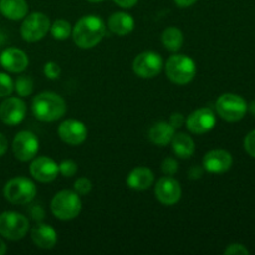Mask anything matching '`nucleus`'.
I'll list each match as a JSON object with an SVG mask.
<instances>
[{
    "label": "nucleus",
    "instance_id": "nucleus-1",
    "mask_svg": "<svg viewBox=\"0 0 255 255\" xmlns=\"http://www.w3.org/2000/svg\"><path fill=\"white\" fill-rule=\"evenodd\" d=\"M106 34V25L96 15H86L75 24L72 39L80 49H92L97 46Z\"/></svg>",
    "mask_w": 255,
    "mask_h": 255
},
{
    "label": "nucleus",
    "instance_id": "nucleus-2",
    "mask_svg": "<svg viewBox=\"0 0 255 255\" xmlns=\"http://www.w3.org/2000/svg\"><path fill=\"white\" fill-rule=\"evenodd\" d=\"M31 110L37 120L52 122L60 120L66 112V102L60 95L51 91H44L34 97Z\"/></svg>",
    "mask_w": 255,
    "mask_h": 255
},
{
    "label": "nucleus",
    "instance_id": "nucleus-3",
    "mask_svg": "<svg viewBox=\"0 0 255 255\" xmlns=\"http://www.w3.org/2000/svg\"><path fill=\"white\" fill-rule=\"evenodd\" d=\"M52 214L60 221H71L80 214L82 202L76 192L64 189L56 193L50 204Z\"/></svg>",
    "mask_w": 255,
    "mask_h": 255
},
{
    "label": "nucleus",
    "instance_id": "nucleus-4",
    "mask_svg": "<svg viewBox=\"0 0 255 255\" xmlns=\"http://www.w3.org/2000/svg\"><path fill=\"white\" fill-rule=\"evenodd\" d=\"M166 75L177 85H187L194 79L197 72L196 62L187 55H172L164 65Z\"/></svg>",
    "mask_w": 255,
    "mask_h": 255
},
{
    "label": "nucleus",
    "instance_id": "nucleus-5",
    "mask_svg": "<svg viewBox=\"0 0 255 255\" xmlns=\"http://www.w3.org/2000/svg\"><path fill=\"white\" fill-rule=\"evenodd\" d=\"M36 186L32 181L25 177L12 178L5 184L4 197L12 204H29L36 197Z\"/></svg>",
    "mask_w": 255,
    "mask_h": 255
},
{
    "label": "nucleus",
    "instance_id": "nucleus-6",
    "mask_svg": "<svg viewBox=\"0 0 255 255\" xmlns=\"http://www.w3.org/2000/svg\"><path fill=\"white\" fill-rule=\"evenodd\" d=\"M29 228V219L24 214L14 211H6L0 214V236L9 241L22 239Z\"/></svg>",
    "mask_w": 255,
    "mask_h": 255
},
{
    "label": "nucleus",
    "instance_id": "nucleus-7",
    "mask_svg": "<svg viewBox=\"0 0 255 255\" xmlns=\"http://www.w3.org/2000/svg\"><path fill=\"white\" fill-rule=\"evenodd\" d=\"M216 109L219 116L228 122H237L246 116L248 105L246 100L236 94H223L216 102Z\"/></svg>",
    "mask_w": 255,
    "mask_h": 255
},
{
    "label": "nucleus",
    "instance_id": "nucleus-8",
    "mask_svg": "<svg viewBox=\"0 0 255 255\" xmlns=\"http://www.w3.org/2000/svg\"><path fill=\"white\" fill-rule=\"evenodd\" d=\"M50 19L47 15L42 12H32L24 17L21 27H20V34L21 37L27 42L40 41L46 36L50 31Z\"/></svg>",
    "mask_w": 255,
    "mask_h": 255
},
{
    "label": "nucleus",
    "instance_id": "nucleus-9",
    "mask_svg": "<svg viewBox=\"0 0 255 255\" xmlns=\"http://www.w3.org/2000/svg\"><path fill=\"white\" fill-rule=\"evenodd\" d=\"M163 67V60L161 55L154 51H144L137 55L132 64V69L137 76L142 79L156 77Z\"/></svg>",
    "mask_w": 255,
    "mask_h": 255
},
{
    "label": "nucleus",
    "instance_id": "nucleus-10",
    "mask_svg": "<svg viewBox=\"0 0 255 255\" xmlns=\"http://www.w3.org/2000/svg\"><path fill=\"white\" fill-rule=\"evenodd\" d=\"M12 152L19 161H31L39 152V139L30 131L19 132L12 141Z\"/></svg>",
    "mask_w": 255,
    "mask_h": 255
},
{
    "label": "nucleus",
    "instance_id": "nucleus-11",
    "mask_svg": "<svg viewBox=\"0 0 255 255\" xmlns=\"http://www.w3.org/2000/svg\"><path fill=\"white\" fill-rule=\"evenodd\" d=\"M154 194L162 204L173 206L182 197L181 184L172 176H164L157 181L154 186Z\"/></svg>",
    "mask_w": 255,
    "mask_h": 255
},
{
    "label": "nucleus",
    "instance_id": "nucleus-12",
    "mask_svg": "<svg viewBox=\"0 0 255 255\" xmlns=\"http://www.w3.org/2000/svg\"><path fill=\"white\" fill-rule=\"evenodd\" d=\"M216 114L209 107L196 110L186 120L187 128L194 134H203L212 131L216 126Z\"/></svg>",
    "mask_w": 255,
    "mask_h": 255
},
{
    "label": "nucleus",
    "instance_id": "nucleus-13",
    "mask_svg": "<svg viewBox=\"0 0 255 255\" xmlns=\"http://www.w3.org/2000/svg\"><path fill=\"white\" fill-rule=\"evenodd\" d=\"M26 116V104L20 97H7L0 105V120L7 126L21 124Z\"/></svg>",
    "mask_w": 255,
    "mask_h": 255
},
{
    "label": "nucleus",
    "instance_id": "nucleus-14",
    "mask_svg": "<svg viewBox=\"0 0 255 255\" xmlns=\"http://www.w3.org/2000/svg\"><path fill=\"white\" fill-rule=\"evenodd\" d=\"M60 138L70 146H79L87 138V128L84 122L79 120H65L57 128Z\"/></svg>",
    "mask_w": 255,
    "mask_h": 255
},
{
    "label": "nucleus",
    "instance_id": "nucleus-15",
    "mask_svg": "<svg viewBox=\"0 0 255 255\" xmlns=\"http://www.w3.org/2000/svg\"><path fill=\"white\" fill-rule=\"evenodd\" d=\"M30 173L32 178L41 183H50L55 181L59 174V166L49 157H37L30 164Z\"/></svg>",
    "mask_w": 255,
    "mask_h": 255
},
{
    "label": "nucleus",
    "instance_id": "nucleus-16",
    "mask_svg": "<svg viewBox=\"0 0 255 255\" xmlns=\"http://www.w3.org/2000/svg\"><path fill=\"white\" fill-rule=\"evenodd\" d=\"M232 164H233V157L224 149L209 151L203 158V168L209 173H224L231 169Z\"/></svg>",
    "mask_w": 255,
    "mask_h": 255
},
{
    "label": "nucleus",
    "instance_id": "nucleus-17",
    "mask_svg": "<svg viewBox=\"0 0 255 255\" xmlns=\"http://www.w3.org/2000/svg\"><path fill=\"white\" fill-rule=\"evenodd\" d=\"M0 64L9 72H22L29 66V57L22 50L9 47L0 55Z\"/></svg>",
    "mask_w": 255,
    "mask_h": 255
},
{
    "label": "nucleus",
    "instance_id": "nucleus-18",
    "mask_svg": "<svg viewBox=\"0 0 255 255\" xmlns=\"http://www.w3.org/2000/svg\"><path fill=\"white\" fill-rule=\"evenodd\" d=\"M31 239L39 248L52 249L57 243V233L51 226L39 222L31 229Z\"/></svg>",
    "mask_w": 255,
    "mask_h": 255
},
{
    "label": "nucleus",
    "instance_id": "nucleus-19",
    "mask_svg": "<svg viewBox=\"0 0 255 255\" xmlns=\"http://www.w3.org/2000/svg\"><path fill=\"white\" fill-rule=\"evenodd\" d=\"M127 186L134 191L148 189L154 182V174L147 167H137L127 176Z\"/></svg>",
    "mask_w": 255,
    "mask_h": 255
},
{
    "label": "nucleus",
    "instance_id": "nucleus-20",
    "mask_svg": "<svg viewBox=\"0 0 255 255\" xmlns=\"http://www.w3.org/2000/svg\"><path fill=\"white\" fill-rule=\"evenodd\" d=\"M174 133H176V128L169 122L161 121L157 122L151 127L148 132V137L152 143L157 144L159 147H164L171 143Z\"/></svg>",
    "mask_w": 255,
    "mask_h": 255
},
{
    "label": "nucleus",
    "instance_id": "nucleus-21",
    "mask_svg": "<svg viewBox=\"0 0 255 255\" xmlns=\"http://www.w3.org/2000/svg\"><path fill=\"white\" fill-rule=\"evenodd\" d=\"M109 29L111 30L114 34L119 35V36H125L128 35L129 32L133 31L134 29V20L129 14L124 11L114 12L111 16L109 17Z\"/></svg>",
    "mask_w": 255,
    "mask_h": 255
},
{
    "label": "nucleus",
    "instance_id": "nucleus-22",
    "mask_svg": "<svg viewBox=\"0 0 255 255\" xmlns=\"http://www.w3.org/2000/svg\"><path fill=\"white\" fill-rule=\"evenodd\" d=\"M29 6L25 0H0V12L6 19L22 20L27 15Z\"/></svg>",
    "mask_w": 255,
    "mask_h": 255
},
{
    "label": "nucleus",
    "instance_id": "nucleus-23",
    "mask_svg": "<svg viewBox=\"0 0 255 255\" xmlns=\"http://www.w3.org/2000/svg\"><path fill=\"white\" fill-rule=\"evenodd\" d=\"M171 144L172 149H173V153L182 159L191 158L194 154V152H196L194 141L187 133H182V132L177 134L174 133Z\"/></svg>",
    "mask_w": 255,
    "mask_h": 255
},
{
    "label": "nucleus",
    "instance_id": "nucleus-24",
    "mask_svg": "<svg viewBox=\"0 0 255 255\" xmlns=\"http://www.w3.org/2000/svg\"><path fill=\"white\" fill-rule=\"evenodd\" d=\"M184 37L181 30L178 27L169 26L162 34V44L169 51L174 52L178 51L182 46H183Z\"/></svg>",
    "mask_w": 255,
    "mask_h": 255
},
{
    "label": "nucleus",
    "instance_id": "nucleus-25",
    "mask_svg": "<svg viewBox=\"0 0 255 255\" xmlns=\"http://www.w3.org/2000/svg\"><path fill=\"white\" fill-rule=\"evenodd\" d=\"M50 32L55 40H66L67 37L71 36L72 27L71 24L66 20H56L54 24L50 26Z\"/></svg>",
    "mask_w": 255,
    "mask_h": 255
},
{
    "label": "nucleus",
    "instance_id": "nucleus-26",
    "mask_svg": "<svg viewBox=\"0 0 255 255\" xmlns=\"http://www.w3.org/2000/svg\"><path fill=\"white\" fill-rule=\"evenodd\" d=\"M14 90L17 92V95L21 97H27L34 91V81L30 76L22 75L16 79L14 82Z\"/></svg>",
    "mask_w": 255,
    "mask_h": 255
},
{
    "label": "nucleus",
    "instance_id": "nucleus-27",
    "mask_svg": "<svg viewBox=\"0 0 255 255\" xmlns=\"http://www.w3.org/2000/svg\"><path fill=\"white\" fill-rule=\"evenodd\" d=\"M14 91V81L5 72H0V97H7Z\"/></svg>",
    "mask_w": 255,
    "mask_h": 255
},
{
    "label": "nucleus",
    "instance_id": "nucleus-28",
    "mask_svg": "<svg viewBox=\"0 0 255 255\" xmlns=\"http://www.w3.org/2000/svg\"><path fill=\"white\" fill-rule=\"evenodd\" d=\"M77 172V163L72 159H65L59 164V173L64 177H72Z\"/></svg>",
    "mask_w": 255,
    "mask_h": 255
},
{
    "label": "nucleus",
    "instance_id": "nucleus-29",
    "mask_svg": "<svg viewBox=\"0 0 255 255\" xmlns=\"http://www.w3.org/2000/svg\"><path fill=\"white\" fill-rule=\"evenodd\" d=\"M74 189L77 194H80V196H86V194L90 193L92 189L91 181L87 178H85V177L77 178L76 181H75Z\"/></svg>",
    "mask_w": 255,
    "mask_h": 255
},
{
    "label": "nucleus",
    "instance_id": "nucleus-30",
    "mask_svg": "<svg viewBox=\"0 0 255 255\" xmlns=\"http://www.w3.org/2000/svg\"><path fill=\"white\" fill-rule=\"evenodd\" d=\"M44 74L47 79L50 80H56L59 79L61 75V69H60L59 64L55 61H49L45 64L44 66Z\"/></svg>",
    "mask_w": 255,
    "mask_h": 255
},
{
    "label": "nucleus",
    "instance_id": "nucleus-31",
    "mask_svg": "<svg viewBox=\"0 0 255 255\" xmlns=\"http://www.w3.org/2000/svg\"><path fill=\"white\" fill-rule=\"evenodd\" d=\"M178 162L176 161L172 157H167L162 162V172H163L166 176H173L178 172Z\"/></svg>",
    "mask_w": 255,
    "mask_h": 255
},
{
    "label": "nucleus",
    "instance_id": "nucleus-32",
    "mask_svg": "<svg viewBox=\"0 0 255 255\" xmlns=\"http://www.w3.org/2000/svg\"><path fill=\"white\" fill-rule=\"evenodd\" d=\"M244 149L249 156L255 158V129L249 132L244 138Z\"/></svg>",
    "mask_w": 255,
    "mask_h": 255
},
{
    "label": "nucleus",
    "instance_id": "nucleus-33",
    "mask_svg": "<svg viewBox=\"0 0 255 255\" xmlns=\"http://www.w3.org/2000/svg\"><path fill=\"white\" fill-rule=\"evenodd\" d=\"M226 255H248L249 251L241 243H233L229 244L224 251Z\"/></svg>",
    "mask_w": 255,
    "mask_h": 255
},
{
    "label": "nucleus",
    "instance_id": "nucleus-34",
    "mask_svg": "<svg viewBox=\"0 0 255 255\" xmlns=\"http://www.w3.org/2000/svg\"><path fill=\"white\" fill-rule=\"evenodd\" d=\"M29 213L35 222H41L42 219L45 218L44 208H42L41 206H37V204H35V206H32L31 208H30Z\"/></svg>",
    "mask_w": 255,
    "mask_h": 255
},
{
    "label": "nucleus",
    "instance_id": "nucleus-35",
    "mask_svg": "<svg viewBox=\"0 0 255 255\" xmlns=\"http://www.w3.org/2000/svg\"><path fill=\"white\" fill-rule=\"evenodd\" d=\"M169 124L174 127V128H179V127L183 126V124L186 122V119H184L183 115L181 112H173L169 117Z\"/></svg>",
    "mask_w": 255,
    "mask_h": 255
},
{
    "label": "nucleus",
    "instance_id": "nucleus-36",
    "mask_svg": "<svg viewBox=\"0 0 255 255\" xmlns=\"http://www.w3.org/2000/svg\"><path fill=\"white\" fill-rule=\"evenodd\" d=\"M204 168L199 166H194L189 169V178L191 179H199L202 176H203Z\"/></svg>",
    "mask_w": 255,
    "mask_h": 255
},
{
    "label": "nucleus",
    "instance_id": "nucleus-37",
    "mask_svg": "<svg viewBox=\"0 0 255 255\" xmlns=\"http://www.w3.org/2000/svg\"><path fill=\"white\" fill-rule=\"evenodd\" d=\"M114 1L124 9H131L138 2V0H114Z\"/></svg>",
    "mask_w": 255,
    "mask_h": 255
},
{
    "label": "nucleus",
    "instance_id": "nucleus-38",
    "mask_svg": "<svg viewBox=\"0 0 255 255\" xmlns=\"http://www.w3.org/2000/svg\"><path fill=\"white\" fill-rule=\"evenodd\" d=\"M7 146H9V143H7V138L4 136V134L0 133V157L4 156V154L6 153Z\"/></svg>",
    "mask_w": 255,
    "mask_h": 255
},
{
    "label": "nucleus",
    "instance_id": "nucleus-39",
    "mask_svg": "<svg viewBox=\"0 0 255 255\" xmlns=\"http://www.w3.org/2000/svg\"><path fill=\"white\" fill-rule=\"evenodd\" d=\"M179 7H188L192 6L194 2H197V0H173Z\"/></svg>",
    "mask_w": 255,
    "mask_h": 255
},
{
    "label": "nucleus",
    "instance_id": "nucleus-40",
    "mask_svg": "<svg viewBox=\"0 0 255 255\" xmlns=\"http://www.w3.org/2000/svg\"><path fill=\"white\" fill-rule=\"evenodd\" d=\"M5 253H6V244L0 238V255H4Z\"/></svg>",
    "mask_w": 255,
    "mask_h": 255
},
{
    "label": "nucleus",
    "instance_id": "nucleus-41",
    "mask_svg": "<svg viewBox=\"0 0 255 255\" xmlns=\"http://www.w3.org/2000/svg\"><path fill=\"white\" fill-rule=\"evenodd\" d=\"M248 110L252 115H254L255 116V100H253V101L248 105Z\"/></svg>",
    "mask_w": 255,
    "mask_h": 255
},
{
    "label": "nucleus",
    "instance_id": "nucleus-42",
    "mask_svg": "<svg viewBox=\"0 0 255 255\" xmlns=\"http://www.w3.org/2000/svg\"><path fill=\"white\" fill-rule=\"evenodd\" d=\"M87 1H90V2H101V1H104V0H87Z\"/></svg>",
    "mask_w": 255,
    "mask_h": 255
}]
</instances>
